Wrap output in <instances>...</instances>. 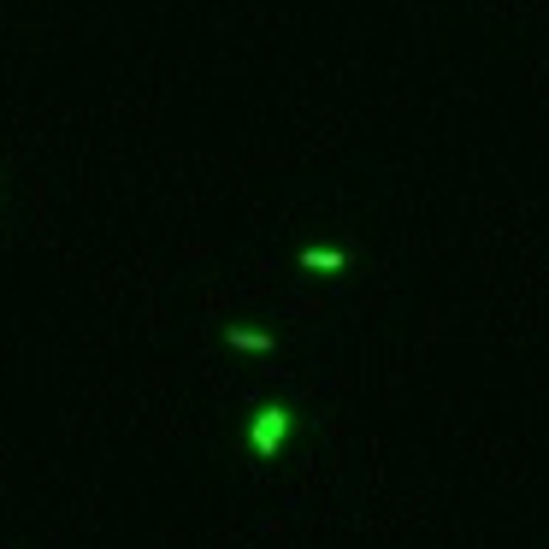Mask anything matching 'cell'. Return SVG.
Instances as JSON below:
<instances>
[{
    "label": "cell",
    "instance_id": "cell-1",
    "mask_svg": "<svg viewBox=\"0 0 549 549\" xmlns=\"http://www.w3.org/2000/svg\"><path fill=\"white\" fill-rule=\"evenodd\" d=\"M290 426H296L290 408H260V414L248 420V449H254V455H278L284 437H290Z\"/></svg>",
    "mask_w": 549,
    "mask_h": 549
},
{
    "label": "cell",
    "instance_id": "cell-2",
    "mask_svg": "<svg viewBox=\"0 0 549 549\" xmlns=\"http://www.w3.org/2000/svg\"><path fill=\"white\" fill-rule=\"evenodd\" d=\"M296 260H302L307 272H343L349 266V248H302Z\"/></svg>",
    "mask_w": 549,
    "mask_h": 549
},
{
    "label": "cell",
    "instance_id": "cell-3",
    "mask_svg": "<svg viewBox=\"0 0 549 549\" xmlns=\"http://www.w3.org/2000/svg\"><path fill=\"white\" fill-rule=\"evenodd\" d=\"M225 343H231V349H243V355H266V349H272V337H266V331H248V325H231V331H225Z\"/></svg>",
    "mask_w": 549,
    "mask_h": 549
}]
</instances>
